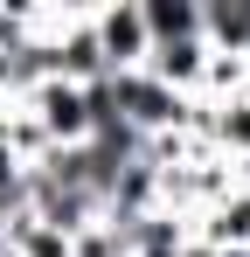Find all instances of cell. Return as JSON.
Listing matches in <instances>:
<instances>
[{"mask_svg": "<svg viewBox=\"0 0 250 257\" xmlns=\"http://www.w3.org/2000/svg\"><path fill=\"white\" fill-rule=\"evenodd\" d=\"M14 104L35 118V132L49 139V153H63V146H90V84H70V77H35Z\"/></svg>", "mask_w": 250, "mask_h": 257, "instance_id": "1", "label": "cell"}, {"mask_svg": "<svg viewBox=\"0 0 250 257\" xmlns=\"http://www.w3.org/2000/svg\"><path fill=\"white\" fill-rule=\"evenodd\" d=\"M90 35H97V56H104V77H125V70H146V21H139V0H97L90 7Z\"/></svg>", "mask_w": 250, "mask_h": 257, "instance_id": "2", "label": "cell"}, {"mask_svg": "<svg viewBox=\"0 0 250 257\" xmlns=\"http://www.w3.org/2000/svg\"><path fill=\"white\" fill-rule=\"evenodd\" d=\"M195 243H208V250H250V188L229 181V188L195 215Z\"/></svg>", "mask_w": 250, "mask_h": 257, "instance_id": "3", "label": "cell"}, {"mask_svg": "<svg viewBox=\"0 0 250 257\" xmlns=\"http://www.w3.org/2000/svg\"><path fill=\"white\" fill-rule=\"evenodd\" d=\"M208 56H215V49H208L202 35H195V42H160L153 56H146V77L195 104V97H202V77H208Z\"/></svg>", "mask_w": 250, "mask_h": 257, "instance_id": "4", "label": "cell"}, {"mask_svg": "<svg viewBox=\"0 0 250 257\" xmlns=\"http://www.w3.org/2000/svg\"><path fill=\"white\" fill-rule=\"evenodd\" d=\"M139 21H146V42H195L202 35V0H139Z\"/></svg>", "mask_w": 250, "mask_h": 257, "instance_id": "5", "label": "cell"}, {"mask_svg": "<svg viewBox=\"0 0 250 257\" xmlns=\"http://www.w3.org/2000/svg\"><path fill=\"white\" fill-rule=\"evenodd\" d=\"M28 209V167L7 153V139H0V229L14 222V215Z\"/></svg>", "mask_w": 250, "mask_h": 257, "instance_id": "6", "label": "cell"}, {"mask_svg": "<svg viewBox=\"0 0 250 257\" xmlns=\"http://www.w3.org/2000/svg\"><path fill=\"white\" fill-rule=\"evenodd\" d=\"M70 257H132V250H125L118 222H90L83 236H70Z\"/></svg>", "mask_w": 250, "mask_h": 257, "instance_id": "7", "label": "cell"}, {"mask_svg": "<svg viewBox=\"0 0 250 257\" xmlns=\"http://www.w3.org/2000/svg\"><path fill=\"white\" fill-rule=\"evenodd\" d=\"M215 257H250V250H215Z\"/></svg>", "mask_w": 250, "mask_h": 257, "instance_id": "8", "label": "cell"}]
</instances>
